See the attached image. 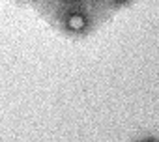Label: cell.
Returning <instances> with one entry per match:
<instances>
[{"mask_svg": "<svg viewBox=\"0 0 159 142\" xmlns=\"http://www.w3.org/2000/svg\"><path fill=\"white\" fill-rule=\"evenodd\" d=\"M45 21L60 36L79 41L94 36L109 19L99 11L92 0H83L66 8H60L45 17Z\"/></svg>", "mask_w": 159, "mask_h": 142, "instance_id": "cell-1", "label": "cell"}, {"mask_svg": "<svg viewBox=\"0 0 159 142\" xmlns=\"http://www.w3.org/2000/svg\"><path fill=\"white\" fill-rule=\"evenodd\" d=\"M92 2L99 8V11L107 17V19H112L114 15L129 10L131 6L137 4V0H92Z\"/></svg>", "mask_w": 159, "mask_h": 142, "instance_id": "cell-2", "label": "cell"}, {"mask_svg": "<svg viewBox=\"0 0 159 142\" xmlns=\"http://www.w3.org/2000/svg\"><path fill=\"white\" fill-rule=\"evenodd\" d=\"M77 2H83V0H34L32 8L45 19L52 11L60 10V8H66V6H71V4H77Z\"/></svg>", "mask_w": 159, "mask_h": 142, "instance_id": "cell-3", "label": "cell"}, {"mask_svg": "<svg viewBox=\"0 0 159 142\" xmlns=\"http://www.w3.org/2000/svg\"><path fill=\"white\" fill-rule=\"evenodd\" d=\"M10 2H13V4H17V6H30V8H32L34 0H10Z\"/></svg>", "mask_w": 159, "mask_h": 142, "instance_id": "cell-4", "label": "cell"}]
</instances>
